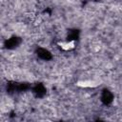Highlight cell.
<instances>
[{
  "label": "cell",
  "instance_id": "1",
  "mask_svg": "<svg viewBox=\"0 0 122 122\" xmlns=\"http://www.w3.org/2000/svg\"><path fill=\"white\" fill-rule=\"evenodd\" d=\"M59 47L63 51H70L74 48V42L73 41H61L58 43Z\"/></svg>",
  "mask_w": 122,
  "mask_h": 122
}]
</instances>
